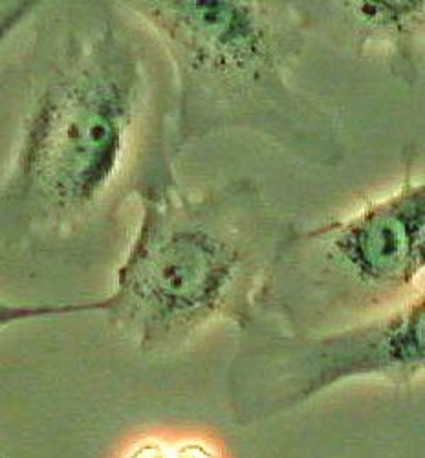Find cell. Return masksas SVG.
Returning <instances> with one entry per match:
<instances>
[{"label":"cell","instance_id":"8992f818","mask_svg":"<svg viewBox=\"0 0 425 458\" xmlns=\"http://www.w3.org/2000/svg\"><path fill=\"white\" fill-rule=\"evenodd\" d=\"M302 24H321L332 39L361 57L387 61L404 81H416L423 72V0H346L306 3L297 8Z\"/></svg>","mask_w":425,"mask_h":458},{"label":"cell","instance_id":"7a4b0ae2","mask_svg":"<svg viewBox=\"0 0 425 458\" xmlns=\"http://www.w3.org/2000/svg\"><path fill=\"white\" fill-rule=\"evenodd\" d=\"M140 204L136 235L103 299L110 323L152 358L183 352L215 325H251L286 232L259 187L234 180L189 193L174 183Z\"/></svg>","mask_w":425,"mask_h":458},{"label":"cell","instance_id":"5b68a950","mask_svg":"<svg viewBox=\"0 0 425 458\" xmlns=\"http://www.w3.org/2000/svg\"><path fill=\"white\" fill-rule=\"evenodd\" d=\"M229 367L234 420L253 426L310 403L353 379L411 386L425 367V295L374 319L321 332L257 316Z\"/></svg>","mask_w":425,"mask_h":458},{"label":"cell","instance_id":"52a82bcc","mask_svg":"<svg viewBox=\"0 0 425 458\" xmlns=\"http://www.w3.org/2000/svg\"><path fill=\"white\" fill-rule=\"evenodd\" d=\"M105 302L103 299L85 301V302H61V304H37V302H12L0 299V330H4L12 325L33 321V319H47L59 316H75L87 312H103Z\"/></svg>","mask_w":425,"mask_h":458},{"label":"cell","instance_id":"277c9868","mask_svg":"<svg viewBox=\"0 0 425 458\" xmlns=\"http://www.w3.org/2000/svg\"><path fill=\"white\" fill-rule=\"evenodd\" d=\"M423 253L425 185L409 167L393 193L351 216L286 227L259 316L306 332L374 319L418 293Z\"/></svg>","mask_w":425,"mask_h":458},{"label":"cell","instance_id":"3957f363","mask_svg":"<svg viewBox=\"0 0 425 458\" xmlns=\"http://www.w3.org/2000/svg\"><path fill=\"white\" fill-rule=\"evenodd\" d=\"M157 37L174 83L176 150L231 131L336 167L344 145L332 114L297 89L295 6L251 0L123 3Z\"/></svg>","mask_w":425,"mask_h":458},{"label":"cell","instance_id":"6da1fadb","mask_svg":"<svg viewBox=\"0 0 425 458\" xmlns=\"http://www.w3.org/2000/svg\"><path fill=\"white\" fill-rule=\"evenodd\" d=\"M0 73V242L52 248L174 185V83L123 3L52 6Z\"/></svg>","mask_w":425,"mask_h":458},{"label":"cell","instance_id":"ba28073f","mask_svg":"<svg viewBox=\"0 0 425 458\" xmlns=\"http://www.w3.org/2000/svg\"><path fill=\"white\" fill-rule=\"evenodd\" d=\"M41 3H3L0 4V48H3L12 35L28 22V19L38 10Z\"/></svg>","mask_w":425,"mask_h":458}]
</instances>
